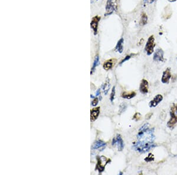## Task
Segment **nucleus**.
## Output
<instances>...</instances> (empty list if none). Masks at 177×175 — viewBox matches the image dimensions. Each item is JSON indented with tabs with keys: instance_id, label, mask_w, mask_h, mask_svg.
<instances>
[{
	"instance_id": "obj_1",
	"label": "nucleus",
	"mask_w": 177,
	"mask_h": 175,
	"mask_svg": "<svg viewBox=\"0 0 177 175\" xmlns=\"http://www.w3.org/2000/svg\"><path fill=\"white\" fill-rule=\"evenodd\" d=\"M137 142L142 143H154L155 139L154 129H150L148 123L144 124L139 129L137 134Z\"/></svg>"
},
{
	"instance_id": "obj_2",
	"label": "nucleus",
	"mask_w": 177,
	"mask_h": 175,
	"mask_svg": "<svg viewBox=\"0 0 177 175\" xmlns=\"http://www.w3.org/2000/svg\"><path fill=\"white\" fill-rule=\"evenodd\" d=\"M156 146L155 144L154 143H142L140 142H137L134 143L133 146V148L134 149L141 153H144L149 151L152 148Z\"/></svg>"
},
{
	"instance_id": "obj_3",
	"label": "nucleus",
	"mask_w": 177,
	"mask_h": 175,
	"mask_svg": "<svg viewBox=\"0 0 177 175\" xmlns=\"http://www.w3.org/2000/svg\"><path fill=\"white\" fill-rule=\"evenodd\" d=\"M170 116L171 119L168 122L167 126L169 128H171L177 123V103H174L172 105L170 110Z\"/></svg>"
},
{
	"instance_id": "obj_4",
	"label": "nucleus",
	"mask_w": 177,
	"mask_h": 175,
	"mask_svg": "<svg viewBox=\"0 0 177 175\" xmlns=\"http://www.w3.org/2000/svg\"><path fill=\"white\" fill-rule=\"evenodd\" d=\"M118 8L117 0H108L106 5V12L104 16L111 15L113 12L116 11Z\"/></svg>"
},
{
	"instance_id": "obj_5",
	"label": "nucleus",
	"mask_w": 177,
	"mask_h": 175,
	"mask_svg": "<svg viewBox=\"0 0 177 175\" xmlns=\"http://www.w3.org/2000/svg\"><path fill=\"white\" fill-rule=\"evenodd\" d=\"M110 159H108L104 156L97 157V163L95 169L99 170V173L102 172L103 171H104L106 165L109 162H110Z\"/></svg>"
},
{
	"instance_id": "obj_6",
	"label": "nucleus",
	"mask_w": 177,
	"mask_h": 175,
	"mask_svg": "<svg viewBox=\"0 0 177 175\" xmlns=\"http://www.w3.org/2000/svg\"><path fill=\"white\" fill-rule=\"evenodd\" d=\"M155 46V38L154 36L152 35L150 36L148 39L147 42L146 43L145 50L146 52V54L148 56H150L154 52V47Z\"/></svg>"
},
{
	"instance_id": "obj_7",
	"label": "nucleus",
	"mask_w": 177,
	"mask_h": 175,
	"mask_svg": "<svg viewBox=\"0 0 177 175\" xmlns=\"http://www.w3.org/2000/svg\"><path fill=\"white\" fill-rule=\"evenodd\" d=\"M112 146H117L118 150H119V152H121V151L123 150L124 148V143L121 135L117 134L116 137H114V138L113 139Z\"/></svg>"
},
{
	"instance_id": "obj_8",
	"label": "nucleus",
	"mask_w": 177,
	"mask_h": 175,
	"mask_svg": "<svg viewBox=\"0 0 177 175\" xmlns=\"http://www.w3.org/2000/svg\"><path fill=\"white\" fill-rule=\"evenodd\" d=\"M163 55H164V52H163V50L161 49H158L156 50L155 52L153 59H154L155 62H163L165 61Z\"/></svg>"
},
{
	"instance_id": "obj_9",
	"label": "nucleus",
	"mask_w": 177,
	"mask_h": 175,
	"mask_svg": "<svg viewBox=\"0 0 177 175\" xmlns=\"http://www.w3.org/2000/svg\"><path fill=\"white\" fill-rule=\"evenodd\" d=\"M100 20V17L98 16L94 17L92 18L90 23V27L91 29L93 30L94 34L96 35L98 31V25H99V23Z\"/></svg>"
},
{
	"instance_id": "obj_10",
	"label": "nucleus",
	"mask_w": 177,
	"mask_h": 175,
	"mask_svg": "<svg viewBox=\"0 0 177 175\" xmlns=\"http://www.w3.org/2000/svg\"><path fill=\"white\" fill-rule=\"evenodd\" d=\"M171 78V69L169 67H168L163 72L162 76L161 78V82L163 83V84H169L170 78Z\"/></svg>"
},
{
	"instance_id": "obj_11",
	"label": "nucleus",
	"mask_w": 177,
	"mask_h": 175,
	"mask_svg": "<svg viewBox=\"0 0 177 175\" xmlns=\"http://www.w3.org/2000/svg\"><path fill=\"white\" fill-rule=\"evenodd\" d=\"M149 90V83L146 80L142 79L139 86V91L143 95H146Z\"/></svg>"
},
{
	"instance_id": "obj_12",
	"label": "nucleus",
	"mask_w": 177,
	"mask_h": 175,
	"mask_svg": "<svg viewBox=\"0 0 177 175\" xmlns=\"http://www.w3.org/2000/svg\"><path fill=\"white\" fill-rule=\"evenodd\" d=\"M163 100V96L161 95H157L155 96V97L153 98L149 103V106L150 107H155L156 106H158L159 103H161Z\"/></svg>"
},
{
	"instance_id": "obj_13",
	"label": "nucleus",
	"mask_w": 177,
	"mask_h": 175,
	"mask_svg": "<svg viewBox=\"0 0 177 175\" xmlns=\"http://www.w3.org/2000/svg\"><path fill=\"white\" fill-rule=\"evenodd\" d=\"M116 62V60L113 58L106 61V62L104 63L103 65V67L104 70H105L106 71H108L109 70L112 69L113 65L115 64Z\"/></svg>"
},
{
	"instance_id": "obj_14",
	"label": "nucleus",
	"mask_w": 177,
	"mask_h": 175,
	"mask_svg": "<svg viewBox=\"0 0 177 175\" xmlns=\"http://www.w3.org/2000/svg\"><path fill=\"white\" fill-rule=\"evenodd\" d=\"M100 114V107H97L93 108L90 111V120L91 122L95 121L97 119L98 116H99Z\"/></svg>"
},
{
	"instance_id": "obj_15",
	"label": "nucleus",
	"mask_w": 177,
	"mask_h": 175,
	"mask_svg": "<svg viewBox=\"0 0 177 175\" xmlns=\"http://www.w3.org/2000/svg\"><path fill=\"white\" fill-rule=\"evenodd\" d=\"M106 143H104V142H103L102 140H97L94 143L91 148H92V149L94 150L100 149H103L106 147Z\"/></svg>"
},
{
	"instance_id": "obj_16",
	"label": "nucleus",
	"mask_w": 177,
	"mask_h": 175,
	"mask_svg": "<svg viewBox=\"0 0 177 175\" xmlns=\"http://www.w3.org/2000/svg\"><path fill=\"white\" fill-rule=\"evenodd\" d=\"M136 95V93L135 91H130V92H127V91H124L122 93V97L126 99H131V98L135 97Z\"/></svg>"
},
{
	"instance_id": "obj_17",
	"label": "nucleus",
	"mask_w": 177,
	"mask_h": 175,
	"mask_svg": "<svg viewBox=\"0 0 177 175\" xmlns=\"http://www.w3.org/2000/svg\"><path fill=\"white\" fill-rule=\"evenodd\" d=\"M123 42H124L123 38H121L119 41H118L117 44H116V45L115 50H116V51H117L118 52H119L120 54H122V52H123Z\"/></svg>"
},
{
	"instance_id": "obj_18",
	"label": "nucleus",
	"mask_w": 177,
	"mask_h": 175,
	"mask_svg": "<svg viewBox=\"0 0 177 175\" xmlns=\"http://www.w3.org/2000/svg\"><path fill=\"white\" fill-rule=\"evenodd\" d=\"M148 23V16L145 12H143L141 15V20H140L139 24L141 25H145Z\"/></svg>"
},
{
	"instance_id": "obj_19",
	"label": "nucleus",
	"mask_w": 177,
	"mask_h": 175,
	"mask_svg": "<svg viewBox=\"0 0 177 175\" xmlns=\"http://www.w3.org/2000/svg\"><path fill=\"white\" fill-rule=\"evenodd\" d=\"M110 84L109 80H107L105 83L104 84V85H103V92L105 95L108 94L109 89H110Z\"/></svg>"
},
{
	"instance_id": "obj_20",
	"label": "nucleus",
	"mask_w": 177,
	"mask_h": 175,
	"mask_svg": "<svg viewBox=\"0 0 177 175\" xmlns=\"http://www.w3.org/2000/svg\"><path fill=\"white\" fill-rule=\"evenodd\" d=\"M99 57L98 56H96L95 57V61H94V63H93V67H91V74H92L95 71V70L96 69V67L98 64H99Z\"/></svg>"
},
{
	"instance_id": "obj_21",
	"label": "nucleus",
	"mask_w": 177,
	"mask_h": 175,
	"mask_svg": "<svg viewBox=\"0 0 177 175\" xmlns=\"http://www.w3.org/2000/svg\"><path fill=\"white\" fill-rule=\"evenodd\" d=\"M126 108H127V106H126V103H122L120 105V106H119V114H122V113H123L124 111L126 110Z\"/></svg>"
},
{
	"instance_id": "obj_22",
	"label": "nucleus",
	"mask_w": 177,
	"mask_h": 175,
	"mask_svg": "<svg viewBox=\"0 0 177 175\" xmlns=\"http://www.w3.org/2000/svg\"><path fill=\"white\" fill-rule=\"evenodd\" d=\"M145 161L146 162H150V161L154 160V156L152 153H149L148 156L145 158Z\"/></svg>"
},
{
	"instance_id": "obj_23",
	"label": "nucleus",
	"mask_w": 177,
	"mask_h": 175,
	"mask_svg": "<svg viewBox=\"0 0 177 175\" xmlns=\"http://www.w3.org/2000/svg\"><path fill=\"white\" fill-rule=\"evenodd\" d=\"M115 92H116L115 86H113V88H112V92H111V94H110V100L111 102H113V101L115 99Z\"/></svg>"
},
{
	"instance_id": "obj_24",
	"label": "nucleus",
	"mask_w": 177,
	"mask_h": 175,
	"mask_svg": "<svg viewBox=\"0 0 177 175\" xmlns=\"http://www.w3.org/2000/svg\"><path fill=\"white\" fill-rule=\"evenodd\" d=\"M141 118V115L139 113H136L133 117V120H135V121H138Z\"/></svg>"
},
{
	"instance_id": "obj_25",
	"label": "nucleus",
	"mask_w": 177,
	"mask_h": 175,
	"mask_svg": "<svg viewBox=\"0 0 177 175\" xmlns=\"http://www.w3.org/2000/svg\"><path fill=\"white\" fill-rule=\"evenodd\" d=\"M132 55H133V54H130V55H128V56H126L125 57V58H124L123 59V60H122L121 61V62L119 64H123V63L125 62L126 61H127V60H129V59L131 58V57H132Z\"/></svg>"
},
{
	"instance_id": "obj_26",
	"label": "nucleus",
	"mask_w": 177,
	"mask_h": 175,
	"mask_svg": "<svg viewBox=\"0 0 177 175\" xmlns=\"http://www.w3.org/2000/svg\"><path fill=\"white\" fill-rule=\"evenodd\" d=\"M98 102H99V100H98V98H95L92 101V102H91V106H96L98 104Z\"/></svg>"
},
{
	"instance_id": "obj_27",
	"label": "nucleus",
	"mask_w": 177,
	"mask_h": 175,
	"mask_svg": "<svg viewBox=\"0 0 177 175\" xmlns=\"http://www.w3.org/2000/svg\"><path fill=\"white\" fill-rule=\"evenodd\" d=\"M155 1V0H144V2H145V3L150 4L154 3Z\"/></svg>"
},
{
	"instance_id": "obj_28",
	"label": "nucleus",
	"mask_w": 177,
	"mask_h": 175,
	"mask_svg": "<svg viewBox=\"0 0 177 175\" xmlns=\"http://www.w3.org/2000/svg\"><path fill=\"white\" fill-rule=\"evenodd\" d=\"M153 115V113H148V115H146V119H149L150 117H151Z\"/></svg>"
},
{
	"instance_id": "obj_29",
	"label": "nucleus",
	"mask_w": 177,
	"mask_h": 175,
	"mask_svg": "<svg viewBox=\"0 0 177 175\" xmlns=\"http://www.w3.org/2000/svg\"><path fill=\"white\" fill-rule=\"evenodd\" d=\"M100 95V89H98L97 91H96V95L99 96Z\"/></svg>"
},
{
	"instance_id": "obj_30",
	"label": "nucleus",
	"mask_w": 177,
	"mask_h": 175,
	"mask_svg": "<svg viewBox=\"0 0 177 175\" xmlns=\"http://www.w3.org/2000/svg\"><path fill=\"white\" fill-rule=\"evenodd\" d=\"M169 2H171V3H172V2H175V1H176V0H168Z\"/></svg>"
},
{
	"instance_id": "obj_31",
	"label": "nucleus",
	"mask_w": 177,
	"mask_h": 175,
	"mask_svg": "<svg viewBox=\"0 0 177 175\" xmlns=\"http://www.w3.org/2000/svg\"><path fill=\"white\" fill-rule=\"evenodd\" d=\"M90 97H91V98H94V96H92V95H91V96H90Z\"/></svg>"
},
{
	"instance_id": "obj_32",
	"label": "nucleus",
	"mask_w": 177,
	"mask_h": 175,
	"mask_svg": "<svg viewBox=\"0 0 177 175\" xmlns=\"http://www.w3.org/2000/svg\"><path fill=\"white\" fill-rule=\"evenodd\" d=\"M176 61H177V57H176Z\"/></svg>"
}]
</instances>
